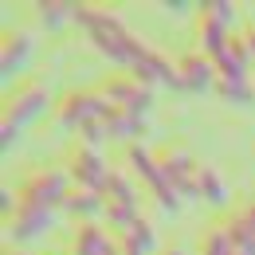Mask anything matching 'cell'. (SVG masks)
Here are the masks:
<instances>
[{
	"instance_id": "6da1fadb",
	"label": "cell",
	"mask_w": 255,
	"mask_h": 255,
	"mask_svg": "<svg viewBox=\"0 0 255 255\" xmlns=\"http://www.w3.org/2000/svg\"><path fill=\"white\" fill-rule=\"evenodd\" d=\"M75 24L91 35V43H95L110 63L126 67L129 75L141 79L145 87L157 83V87H169V91H185L177 59L161 55L157 47H149L141 35H133L114 8H102V4H75Z\"/></svg>"
},
{
	"instance_id": "7a4b0ae2",
	"label": "cell",
	"mask_w": 255,
	"mask_h": 255,
	"mask_svg": "<svg viewBox=\"0 0 255 255\" xmlns=\"http://www.w3.org/2000/svg\"><path fill=\"white\" fill-rule=\"evenodd\" d=\"M20 200H28V204H39V208H63L67 196L75 192V181H71V173H67V165H35L32 173L20 181Z\"/></svg>"
},
{
	"instance_id": "3957f363",
	"label": "cell",
	"mask_w": 255,
	"mask_h": 255,
	"mask_svg": "<svg viewBox=\"0 0 255 255\" xmlns=\"http://www.w3.org/2000/svg\"><path fill=\"white\" fill-rule=\"evenodd\" d=\"M126 165H129V173H133V181H145V189L153 192L161 212H169V216L181 212V192L169 185V177H165V169H161V161H157L153 149H145L141 141H137V145H126Z\"/></svg>"
},
{
	"instance_id": "277c9868",
	"label": "cell",
	"mask_w": 255,
	"mask_h": 255,
	"mask_svg": "<svg viewBox=\"0 0 255 255\" xmlns=\"http://www.w3.org/2000/svg\"><path fill=\"white\" fill-rule=\"evenodd\" d=\"M55 98L51 91L39 83V79H24V83H16L12 91H4V118L8 122H16V126H35V122H43L47 114H55Z\"/></svg>"
},
{
	"instance_id": "5b68a950",
	"label": "cell",
	"mask_w": 255,
	"mask_h": 255,
	"mask_svg": "<svg viewBox=\"0 0 255 255\" xmlns=\"http://www.w3.org/2000/svg\"><path fill=\"white\" fill-rule=\"evenodd\" d=\"M110 114H114V106L106 102L102 91H71L55 106V122L63 129H79V133H87L91 126H102Z\"/></svg>"
},
{
	"instance_id": "8992f818",
	"label": "cell",
	"mask_w": 255,
	"mask_h": 255,
	"mask_svg": "<svg viewBox=\"0 0 255 255\" xmlns=\"http://www.w3.org/2000/svg\"><path fill=\"white\" fill-rule=\"evenodd\" d=\"M35 51H39V43H35V35L28 28L4 32V47H0V79H4V91H12L16 83H24V71L32 67Z\"/></svg>"
},
{
	"instance_id": "52a82bcc",
	"label": "cell",
	"mask_w": 255,
	"mask_h": 255,
	"mask_svg": "<svg viewBox=\"0 0 255 255\" xmlns=\"http://www.w3.org/2000/svg\"><path fill=\"white\" fill-rule=\"evenodd\" d=\"M98 91L106 95V102H110L114 110H126L133 118H145V114L153 110V91H149L141 79H133V75H110Z\"/></svg>"
},
{
	"instance_id": "ba28073f",
	"label": "cell",
	"mask_w": 255,
	"mask_h": 255,
	"mask_svg": "<svg viewBox=\"0 0 255 255\" xmlns=\"http://www.w3.org/2000/svg\"><path fill=\"white\" fill-rule=\"evenodd\" d=\"M67 173H71L75 189L106 192V185H110V173H114V165L102 157V149H95V145H79V149L71 153V161H67Z\"/></svg>"
},
{
	"instance_id": "9c48e42d",
	"label": "cell",
	"mask_w": 255,
	"mask_h": 255,
	"mask_svg": "<svg viewBox=\"0 0 255 255\" xmlns=\"http://www.w3.org/2000/svg\"><path fill=\"white\" fill-rule=\"evenodd\" d=\"M157 161L165 169V177H169V185L181 196H189V200L200 196V161L192 157L185 145H169L165 153H157Z\"/></svg>"
},
{
	"instance_id": "30bf717a",
	"label": "cell",
	"mask_w": 255,
	"mask_h": 255,
	"mask_svg": "<svg viewBox=\"0 0 255 255\" xmlns=\"http://www.w3.org/2000/svg\"><path fill=\"white\" fill-rule=\"evenodd\" d=\"M4 228H8V240L24 248V244L43 240V236L55 228V212H51V208H39V204H28V200H20L16 216H12V220H4Z\"/></svg>"
},
{
	"instance_id": "8fae6325",
	"label": "cell",
	"mask_w": 255,
	"mask_h": 255,
	"mask_svg": "<svg viewBox=\"0 0 255 255\" xmlns=\"http://www.w3.org/2000/svg\"><path fill=\"white\" fill-rule=\"evenodd\" d=\"M177 67H181L185 91H192V95H212V91H220V71H216V63H212L208 55H200L196 47L185 51V55L177 59Z\"/></svg>"
},
{
	"instance_id": "7c38bea8",
	"label": "cell",
	"mask_w": 255,
	"mask_h": 255,
	"mask_svg": "<svg viewBox=\"0 0 255 255\" xmlns=\"http://www.w3.org/2000/svg\"><path fill=\"white\" fill-rule=\"evenodd\" d=\"M71 255H122V240L106 224H79L71 236Z\"/></svg>"
},
{
	"instance_id": "4fadbf2b",
	"label": "cell",
	"mask_w": 255,
	"mask_h": 255,
	"mask_svg": "<svg viewBox=\"0 0 255 255\" xmlns=\"http://www.w3.org/2000/svg\"><path fill=\"white\" fill-rule=\"evenodd\" d=\"M228 39H232V32H228L224 24H216L208 12L196 8V51L208 55V59H216L224 47H228Z\"/></svg>"
},
{
	"instance_id": "5bb4252c",
	"label": "cell",
	"mask_w": 255,
	"mask_h": 255,
	"mask_svg": "<svg viewBox=\"0 0 255 255\" xmlns=\"http://www.w3.org/2000/svg\"><path fill=\"white\" fill-rule=\"evenodd\" d=\"M67 216L79 224H95L106 216V192H91V189H75L67 196Z\"/></svg>"
},
{
	"instance_id": "9a60e30c",
	"label": "cell",
	"mask_w": 255,
	"mask_h": 255,
	"mask_svg": "<svg viewBox=\"0 0 255 255\" xmlns=\"http://www.w3.org/2000/svg\"><path fill=\"white\" fill-rule=\"evenodd\" d=\"M118 240H122V255H153V252H157V244H161L157 232H153V224L145 220V216L133 224L126 236H118Z\"/></svg>"
},
{
	"instance_id": "2e32d148",
	"label": "cell",
	"mask_w": 255,
	"mask_h": 255,
	"mask_svg": "<svg viewBox=\"0 0 255 255\" xmlns=\"http://www.w3.org/2000/svg\"><path fill=\"white\" fill-rule=\"evenodd\" d=\"M35 20L43 32H59L67 24H75V4L71 0H43V4H35Z\"/></svg>"
},
{
	"instance_id": "e0dca14e",
	"label": "cell",
	"mask_w": 255,
	"mask_h": 255,
	"mask_svg": "<svg viewBox=\"0 0 255 255\" xmlns=\"http://www.w3.org/2000/svg\"><path fill=\"white\" fill-rule=\"evenodd\" d=\"M106 133H110V141L137 145V137L145 133V118H133V114H126V110H114V114L106 118Z\"/></svg>"
},
{
	"instance_id": "ac0fdd59",
	"label": "cell",
	"mask_w": 255,
	"mask_h": 255,
	"mask_svg": "<svg viewBox=\"0 0 255 255\" xmlns=\"http://www.w3.org/2000/svg\"><path fill=\"white\" fill-rule=\"evenodd\" d=\"M200 200L208 208H228V185L212 165H200Z\"/></svg>"
},
{
	"instance_id": "d6986e66",
	"label": "cell",
	"mask_w": 255,
	"mask_h": 255,
	"mask_svg": "<svg viewBox=\"0 0 255 255\" xmlns=\"http://www.w3.org/2000/svg\"><path fill=\"white\" fill-rule=\"evenodd\" d=\"M196 255H236L228 228H224V224H208V228L200 232V240H196Z\"/></svg>"
},
{
	"instance_id": "ffe728a7",
	"label": "cell",
	"mask_w": 255,
	"mask_h": 255,
	"mask_svg": "<svg viewBox=\"0 0 255 255\" xmlns=\"http://www.w3.org/2000/svg\"><path fill=\"white\" fill-rule=\"evenodd\" d=\"M224 228H228V236H232L236 255H255V232L248 228V224H240L236 216H228V220H224Z\"/></svg>"
},
{
	"instance_id": "44dd1931",
	"label": "cell",
	"mask_w": 255,
	"mask_h": 255,
	"mask_svg": "<svg viewBox=\"0 0 255 255\" xmlns=\"http://www.w3.org/2000/svg\"><path fill=\"white\" fill-rule=\"evenodd\" d=\"M200 12H208V16H212L216 24H224L228 32L240 24V8H236L232 0H208V4H200Z\"/></svg>"
},
{
	"instance_id": "7402d4cb",
	"label": "cell",
	"mask_w": 255,
	"mask_h": 255,
	"mask_svg": "<svg viewBox=\"0 0 255 255\" xmlns=\"http://www.w3.org/2000/svg\"><path fill=\"white\" fill-rule=\"evenodd\" d=\"M16 145H20V126H16V122H8V118H4V122H0V153H4V157H8V153H12V149H16Z\"/></svg>"
},
{
	"instance_id": "603a6c76",
	"label": "cell",
	"mask_w": 255,
	"mask_h": 255,
	"mask_svg": "<svg viewBox=\"0 0 255 255\" xmlns=\"http://www.w3.org/2000/svg\"><path fill=\"white\" fill-rule=\"evenodd\" d=\"M232 216H236L240 224H248V228L255 232V200H244L240 208H232Z\"/></svg>"
},
{
	"instance_id": "cb8c5ba5",
	"label": "cell",
	"mask_w": 255,
	"mask_h": 255,
	"mask_svg": "<svg viewBox=\"0 0 255 255\" xmlns=\"http://www.w3.org/2000/svg\"><path fill=\"white\" fill-rule=\"evenodd\" d=\"M244 43H248V51H252V67H255V24L244 28Z\"/></svg>"
},
{
	"instance_id": "d4e9b609",
	"label": "cell",
	"mask_w": 255,
	"mask_h": 255,
	"mask_svg": "<svg viewBox=\"0 0 255 255\" xmlns=\"http://www.w3.org/2000/svg\"><path fill=\"white\" fill-rule=\"evenodd\" d=\"M165 255H189L185 248H165Z\"/></svg>"
},
{
	"instance_id": "484cf974",
	"label": "cell",
	"mask_w": 255,
	"mask_h": 255,
	"mask_svg": "<svg viewBox=\"0 0 255 255\" xmlns=\"http://www.w3.org/2000/svg\"><path fill=\"white\" fill-rule=\"evenodd\" d=\"M8 255H32V252H24V248H20V252H8Z\"/></svg>"
}]
</instances>
